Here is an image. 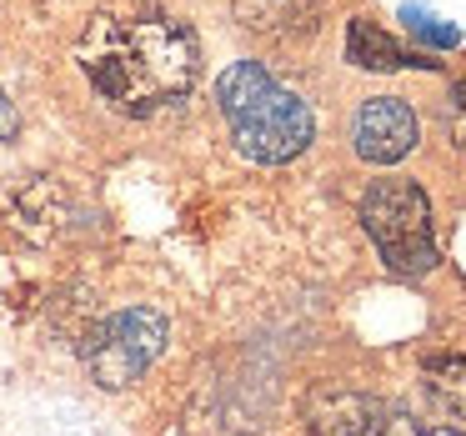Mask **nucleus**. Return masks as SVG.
<instances>
[{
    "instance_id": "nucleus-3",
    "label": "nucleus",
    "mask_w": 466,
    "mask_h": 436,
    "mask_svg": "<svg viewBox=\"0 0 466 436\" xmlns=\"http://www.w3.org/2000/svg\"><path fill=\"white\" fill-rule=\"evenodd\" d=\"M361 226L376 241V251H381L386 271H396V276H426L441 261L431 201H426V191L416 181H401V176L371 181L361 196Z\"/></svg>"
},
{
    "instance_id": "nucleus-2",
    "label": "nucleus",
    "mask_w": 466,
    "mask_h": 436,
    "mask_svg": "<svg viewBox=\"0 0 466 436\" xmlns=\"http://www.w3.org/2000/svg\"><path fill=\"white\" fill-rule=\"evenodd\" d=\"M216 106L231 126L236 151L256 166H286L316 141L311 106L256 61L226 66L216 81Z\"/></svg>"
},
{
    "instance_id": "nucleus-4",
    "label": "nucleus",
    "mask_w": 466,
    "mask_h": 436,
    "mask_svg": "<svg viewBox=\"0 0 466 436\" xmlns=\"http://www.w3.org/2000/svg\"><path fill=\"white\" fill-rule=\"evenodd\" d=\"M166 331L171 326L156 306H126V311H111L106 321H96L81 341V361L91 371V381L106 386V391L141 381L151 371V361L166 351Z\"/></svg>"
},
{
    "instance_id": "nucleus-11",
    "label": "nucleus",
    "mask_w": 466,
    "mask_h": 436,
    "mask_svg": "<svg viewBox=\"0 0 466 436\" xmlns=\"http://www.w3.org/2000/svg\"><path fill=\"white\" fill-rule=\"evenodd\" d=\"M15 136H21V116H15V106L0 91V141H15Z\"/></svg>"
},
{
    "instance_id": "nucleus-7",
    "label": "nucleus",
    "mask_w": 466,
    "mask_h": 436,
    "mask_svg": "<svg viewBox=\"0 0 466 436\" xmlns=\"http://www.w3.org/2000/svg\"><path fill=\"white\" fill-rule=\"evenodd\" d=\"M346 56H351L356 66H366V71H401V66H421L371 21H351V31H346Z\"/></svg>"
},
{
    "instance_id": "nucleus-9",
    "label": "nucleus",
    "mask_w": 466,
    "mask_h": 436,
    "mask_svg": "<svg viewBox=\"0 0 466 436\" xmlns=\"http://www.w3.org/2000/svg\"><path fill=\"white\" fill-rule=\"evenodd\" d=\"M401 21L411 25V31L421 35V41H431V46H456V41H461V35H456V25H441V15L421 11V5H406Z\"/></svg>"
},
{
    "instance_id": "nucleus-1",
    "label": "nucleus",
    "mask_w": 466,
    "mask_h": 436,
    "mask_svg": "<svg viewBox=\"0 0 466 436\" xmlns=\"http://www.w3.org/2000/svg\"><path fill=\"white\" fill-rule=\"evenodd\" d=\"M81 71L121 116H156L201 76V46L166 11H106L86 25Z\"/></svg>"
},
{
    "instance_id": "nucleus-8",
    "label": "nucleus",
    "mask_w": 466,
    "mask_h": 436,
    "mask_svg": "<svg viewBox=\"0 0 466 436\" xmlns=\"http://www.w3.org/2000/svg\"><path fill=\"white\" fill-rule=\"evenodd\" d=\"M421 376H426L431 401L441 406L446 416L466 421V356H436V361H426Z\"/></svg>"
},
{
    "instance_id": "nucleus-6",
    "label": "nucleus",
    "mask_w": 466,
    "mask_h": 436,
    "mask_svg": "<svg viewBox=\"0 0 466 436\" xmlns=\"http://www.w3.org/2000/svg\"><path fill=\"white\" fill-rule=\"evenodd\" d=\"M61 221H66V191L51 176L25 181L21 191L11 196V226L21 236H31V241H51V236L61 231Z\"/></svg>"
},
{
    "instance_id": "nucleus-5",
    "label": "nucleus",
    "mask_w": 466,
    "mask_h": 436,
    "mask_svg": "<svg viewBox=\"0 0 466 436\" xmlns=\"http://www.w3.org/2000/svg\"><path fill=\"white\" fill-rule=\"evenodd\" d=\"M416 136H421L416 111L406 101H396V96H371L351 121V146L371 166H396L401 156H411Z\"/></svg>"
},
{
    "instance_id": "nucleus-10",
    "label": "nucleus",
    "mask_w": 466,
    "mask_h": 436,
    "mask_svg": "<svg viewBox=\"0 0 466 436\" xmlns=\"http://www.w3.org/2000/svg\"><path fill=\"white\" fill-rule=\"evenodd\" d=\"M446 131H451V141L466 151V81L451 86V106H446Z\"/></svg>"
}]
</instances>
